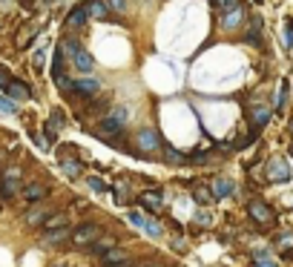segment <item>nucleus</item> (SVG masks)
<instances>
[{
  "label": "nucleus",
  "mask_w": 293,
  "mask_h": 267,
  "mask_svg": "<svg viewBox=\"0 0 293 267\" xmlns=\"http://www.w3.org/2000/svg\"><path fill=\"white\" fill-rule=\"evenodd\" d=\"M109 115L115 118V121H121V124H124V121H127V109H124V106H118V109H112Z\"/></svg>",
  "instance_id": "f704fd0d"
},
{
  "label": "nucleus",
  "mask_w": 293,
  "mask_h": 267,
  "mask_svg": "<svg viewBox=\"0 0 293 267\" xmlns=\"http://www.w3.org/2000/svg\"><path fill=\"white\" fill-rule=\"evenodd\" d=\"M20 196H23V201H29V204H40V201L49 196V187L46 184H26Z\"/></svg>",
  "instance_id": "423d86ee"
},
{
  "label": "nucleus",
  "mask_w": 293,
  "mask_h": 267,
  "mask_svg": "<svg viewBox=\"0 0 293 267\" xmlns=\"http://www.w3.org/2000/svg\"><path fill=\"white\" fill-rule=\"evenodd\" d=\"M20 193H23V187L17 184V181H12V178H3V175H0V196L14 198V196H20Z\"/></svg>",
  "instance_id": "f8f14e48"
},
{
  "label": "nucleus",
  "mask_w": 293,
  "mask_h": 267,
  "mask_svg": "<svg viewBox=\"0 0 293 267\" xmlns=\"http://www.w3.org/2000/svg\"><path fill=\"white\" fill-rule=\"evenodd\" d=\"M86 14H89V17H98V20H104L106 17V3H101V0H89V3H86Z\"/></svg>",
  "instance_id": "6ab92c4d"
},
{
  "label": "nucleus",
  "mask_w": 293,
  "mask_h": 267,
  "mask_svg": "<svg viewBox=\"0 0 293 267\" xmlns=\"http://www.w3.org/2000/svg\"><path fill=\"white\" fill-rule=\"evenodd\" d=\"M279 244L285 247V250H291V247H293V233H282V236H279Z\"/></svg>",
  "instance_id": "7c9ffc66"
},
{
  "label": "nucleus",
  "mask_w": 293,
  "mask_h": 267,
  "mask_svg": "<svg viewBox=\"0 0 293 267\" xmlns=\"http://www.w3.org/2000/svg\"><path fill=\"white\" fill-rule=\"evenodd\" d=\"M268 175L270 181H291V167H288L285 158H273L268 164Z\"/></svg>",
  "instance_id": "39448f33"
},
{
  "label": "nucleus",
  "mask_w": 293,
  "mask_h": 267,
  "mask_svg": "<svg viewBox=\"0 0 293 267\" xmlns=\"http://www.w3.org/2000/svg\"><path fill=\"white\" fill-rule=\"evenodd\" d=\"M101 129H104V132H115V135H124V124H121V121H115L112 115H106L104 121H101Z\"/></svg>",
  "instance_id": "aec40b11"
},
{
  "label": "nucleus",
  "mask_w": 293,
  "mask_h": 267,
  "mask_svg": "<svg viewBox=\"0 0 293 267\" xmlns=\"http://www.w3.org/2000/svg\"><path fill=\"white\" fill-rule=\"evenodd\" d=\"M291 135H293V118H291Z\"/></svg>",
  "instance_id": "a19ab883"
},
{
  "label": "nucleus",
  "mask_w": 293,
  "mask_h": 267,
  "mask_svg": "<svg viewBox=\"0 0 293 267\" xmlns=\"http://www.w3.org/2000/svg\"><path fill=\"white\" fill-rule=\"evenodd\" d=\"M69 239H72V227H58V230H46L40 242L55 247V244H63V242H69Z\"/></svg>",
  "instance_id": "0eeeda50"
},
{
  "label": "nucleus",
  "mask_w": 293,
  "mask_h": 267,
  "mask_svg": "<svg viewBox=\"0 0 293 267\" xmlns=\"http://www.w3.org/2000/svg\"><path fill=\"white\" fill-rule=\"evenodd\" d=\"M112 247H115V239H98V242H92V253L104 256L106 250H112Z\"/></svg>",
  "instance_id": "4be33fe9"
},
{
  "label": "nucleus",
  "mask_w": 293,
  "mask_h": 267,
  "mask_svg": "<svg viewBox=\"0 0 293 267\" xmlns=\"http://www.w3.org/2000/svg\"><path fill=\"white\" fill-rule=\"evenodd\" d=\"M144 267H164V265H158V262H153V265H144Z\"/></svg>",
  "instance_id": "ea45409f"
},
{
  "label": "nucleus",
  "mask_w": 293,
  "mask_h": 267,
  "mask_svg": "<svg viewBox=\"0 0 293 267\" xmlns=\"http://www.w3.org/2000/svg\"><path fill=\"white\" fill-rule=\"evenodd\" d=\"M43 3H55V0H43Z\"/></svg>",
  "instance_id": "79ce46f5"
},
{
  "label": "nucleus",
  "mask_w": 293,
  "mask_h": 267,
  "mask_svg": "<svg viewBox=\"0 0 293 267\" xmlns=\"http://www.w3.org/2000/svg\"><path fill=\"white\" fill-rule=\"evenodd\" d=\"M144 230L150 233V236H161V224H158V221H147V227H144Z\"/></svg>",
  "instance_id": "473e14b6"
},
{
  "label": "nucleus",
  "mask_w": 293,
  "mask_h": 267,
  "mask_svg": "<svg viewBox=\"0 0 293 267\" xmlns=\"http://www.w3.org/2000/svg\"><path fill=\"white\" fill-rule=\"evenodd\" d=\"M268 121H270V109L265 104H253L250 106V124H253V129L265 127Z\"/></svg>",
  "instance_id": "9d476101"
},
{
  "label": "nucleus",
  "mask_w": 293,
  "mask_h": 267,
  "mask_svg": "<svg viewBox=\"0 0 293 267\" xmlns=\"http://www.w3.org/2000/svg\"><path fill=\"white\" fill-rule=\"evenodd\" d=\"M247 213H250V219L259 221V224H273V221H276V213H273L265 201H259V198H253V201L247 204Z\"/></svg>",
  "instance_id": "7ed1b4c3"
},
{
  "label": "nucleus",
  "mask_w": 293,
  "mask_h": 267,
  "mask_svg": "<svg viewBox=\"0 0 293 267\" xmlns=\"http://www.w3.org/2000/svg\"><path fill=\"white\" fill-rule=\"evenodd\" d=\"M86 17H89V14H86V6H75V9L69 12V17H66V26L78 29V26L86 23Z\"/></svg>",
  "instance_id": "ddd939ff"
},
{
  "label": "nucleus",
  "mask_w": 293,
  "mask_h": 267,
  "mask_svg": "<svg viewBox=\"0 0 293 267\" xmlns=\"http://www.w3.org/2000/svg\"><path fill=\"white\" fill-rule=\"evenodd\" d=\"M46 230H58V227H69V216L66 213H55V216H49L46 221Z\"/></svg>",
  "instance_id": "a211bd4d"
},
{
  "label": "nucleus",
  "mask_w": 293,
  "mask_h": 267,
  "mask_svg": "<svg viewBox=\"0 0 293 267\" xmlns=\"http://www.w3.org/2000/svg\"><path fill=\"white\" fill-rule=\"evenodd\" d=\"M210 158V152H196V155H190V164H204Z\"/></svg>",
  "instance_id": "c9c22d12"
},
{
  "label": "nucleus",
  "mask_w": 293,
  "mask_h": 267,
  "mask_svg": "<svg viewBox=\"0 0 293 267\" xmlns=\"http://www.w3.org/2000/svg\"><path fill=\"white\" fill-rule=\"evenodd\" d=\"M0 158H3V152H0Z\"/></svg>",
  "instance_id": "37998d69"
},
{
  "label": "nucleus",
  "mask_w": 293,
  "mask_h": 267,
  "mask_svg": "<svg viewBox=\"0 0 293 267\" xmlns=\"http://www.w3.org/2000/svg\"><path fill=\"white\" fill-rule=\"evenodd\" d=\"M242 17H245V9L239 6V9H233V12H227V14H224V26H236L239 20H242Z\"/></svg>",
  "instance_id": "393cba45"
},
{
  "label": "nucleus",
  "mask_w": 293,
  "mask_h": 267,
  "mask_svg": "<svg viewBox=\"0 0 293 267\" xmlns=\"http://www.w3.org/2000/svg\"><path fill=\"white\" fill-rule=\"evenodd\" d=\"M60 49L63 52H69V58H72V63L78 66L81 72H92V66H95V60H92V55L86 52V49L78 43V40H72V37H66L63 43H60Z\"/></svg>",
  "instance_id": "f257e3e1"
},
{
  "label": "nucleus",
  "mask_w": 293,
  "mask_h": 267,
  "mask_svg": "<svg viewBox=\"0 0 293 267\" xmlns=\"http://www.w3.org/2000/svg\"><path fill=\"white\" fill-rule=\"evenodd\" d=\"M98 236H101V227H98L95 221H83V224H78V227L72 230V244L83 247V244L98 242Z\"/></svg>",
  "instance_id": "f03ea898"
},
{
  "label": "nucleus",
  "mask_w": 293,
  "mask_h": 267,
  "mask_svg": "<svg viewBox=\"0 0 293 267\" xmlns=\"http://www.w3.org/2000/svg\"><path fill=\"white\" fill-rule=\"evenodd\" d=\"M138 201L147 210H153V213H158V210H161V193H158V190H147V193H141Z\"/></svg>",
  "instance_id": "9b49d317"
},
{
  "label": "nucleus",
  "mask_w": 293,
  "mask_h": 267,
  "mask_svg": "<svg viewBox=\"0 0 293 267\" xmlns=\"http://www.w3.org/2000/svg\"><path fill=\"white\" fill-rule=\"evenodd\" d=\"M81 161H75V158H69V161H63V173L69 175V178H75V175H81Z\"/></svg>",
  "instance_id": "b1692460"
},
{
  "label": "nucleus",
  "mask_w": 293,
  "mask_h": 267,
  "mask_svg": "<svg viewBox=\"0 0 293 267\" xmlns=\"http://www.w3.org/2000/svg\"><path fill=\"white\" fill-rule=\"evenodd\" d=\"M72 92H78L81 98H92V95H98V89H101V81L98 78H81V81H69Z\"/></svg>",
  "instance_id": "20e7f679"
},
{
  "label": "nucleus",
  "mask_w": 293,
  "mask_h": 267,
  "mask_svg": "<svg viewBox=\"0 0 293 267\" xmlns=\"http://www.w3.org/2000/svg\"><path fill=\"white\" fill-rule=\"evenodd\" d=\"M285 46H293V23H285Z\"/></svg>",
  "instance_id": "2f4dec72"
},
{
  "label": "nucleus",
  "mask_w": 293,
  "mask_h": 267,
  "mask_svg": "<svg viewBox=\"0 0 293 267\" xmlns=\"http://www.w3.org/2000/svg\"><path fill=\"white\" fill-rule=\"evenodd\" d=\"M196 221H199V224H210V213L199 210V213H196Z\"/></svg>",
  "instance_id": "e433bc0d"
},
{
  "label": "nucleus",
  "mask_w": 293,
  "mask_h": 267,
  "mask_svg": "<svg viewBox=\"0 0 293 267\" xmlns=\"http://www.w3.org/2000/svg\"><path fill=\"white\" fill-rule=\"evenodd\" d=\"M20 167H9V170H6V173H3V178H12V181H17V178H20Z\"/></svg>",
  "instance_id": "72a5a7b5"
},
{
  "label": "nucleus",
  "mask_w": 293,
  "mask_h": 267,
  "mask_svg": "<svg viewBox=\"0 0 293 267\" xmlns=\"http://www.w3.org/2000/svg\"><path fill=\"white\" fill-rule=\"evenodd\" d=\"M138 147H144V150H158L161 147V135L155 129H138Z\"/></svg>",
  "instance_id": "6e6552de"
},
{
  "label": "nucleus",
  "mask_w": 293,
  "mask_h": 267,
  "mask_svg": "<svg viewBox=\"0 0 293 267\" xmlns=\"http://www.w3.org/2000/svg\"><path fill=\"white\" fill-rule=\"evenodd\" d=\"M6 92L12 95V98H29V86H26V83H20V81H9Z\"/></svg>",
  "instance_id": "412c9836"
},
{
  "label": "nucleus",
  "mask_w": 293,
  "mask_h": 267,
  "mask_svg": "<svg viewBox=\"0 0 293 267\" xmlns=\"http://www.w3.org/2000/svg\"><path fill=\"white\" fill-rule=\"evenodd\" d=\"M9 81H12V75H9V69H6V66H0V92H6V86H9Z\"/></svg>",
  "instance_id": "c85d7f7f"
},
{
  "label": "nucleus",
  "mask_w": 293,
  "mask_h": 267,
  "mask_svg": "<svg viewBox=\"0 0 293 267\" xmlns=\"http://www.w3.org/2000/svg\"><path fill=\"white\" fill-rule=\"evenodd\" d=\"M193 198H196V204H201V207L216 201V196H213L210 187H196V190H193Z\"/></svg>",
  "instance_id": "f3484780"
},
{
  "label": "nucleus",
  "mask_w": 293,
  "mask_h": 267,
  "mask_svg": "<svg viewBox=\"0 0 293 267\" xmlns=\"http://www.w3.org/2000/svg\"><path fill=\"white\" fill-rule=\"evenodd\" d=\"M288 95H291V86H288V81H282V86H279V98H276V109H282V106L288 104Z\"/></svg>",
  "instance_id": "a878e982"
},
{
  "label": "nucleus",
  "mask_w": 293,
  "mask_h": 267,
  "mask_svg": "<svg viewBox=\"0 0 293 267\" xmlns=\"http://www.w3.org/2000/svg\"><path fill=\"white\" fill-rule=\"evenodd\" d=\"M124 259H129V256H127V253H124V250H121V247H118V244H115V247H112V250H106V253H104V256H101V262H104V265H106V267H112V265H118V262H124Z\"/></svg>",
  "instance_id": "4468645a"
},
{
  "label": "nucleus",
  "mask_w": 293,
  "mask_h": 267,
  "mask_svg": "<svg viewBox=\"0 0 293 267\" xmlns=\"http://www.w3.org/2000/svg\"><path fill=\"white\" fill-rule=\"evenodd\" d=\"M147 216H144V213H138V210H132V213H129V224H135V227H147Z\"/></svg>",
  "instance_id": "cd10ccee"
},
{
  "label": "nucleus",
  "mask_w": 293,
  "mask_h": 267,
  "mask_svg": "<svg viewBox=\"0 0 293 267\" xmlns=\"http://www.w3.org/2000/svg\"><path fill=\"white\" fill-rule=\"evenodd\" d=\"M164 158L170 164H190V155H187V152H178V150H167Z\"/></svg>",
  "instance_id": "5701e85b"
},
{
  "label": "nucleus",
  "mask_w": 293,
  "mask_h": 267,
  "mask_svg": "<svg viewBox=\"0 0 293 267\" xmlns=\"http://www.w3.org/2000/svg\"><path fill=\"white\" fill-rule=\"evenodd\" d=\"M109 6H115L118 12H121V9H124V0H109Z\"/></svg>",
  "instance_id": "4c0bfd02"
},
{
  "label": "nucleus",
  "mask_w": 293,
  "mask_h": 267,
  "mask_svg": "<svg viewBox=\"0 0 293 267\" xmlns=\"http://www.w3.org/2000/svg\"><path fill=\"white\" fill-rule=\"evenodd\" d=\"M89 187H92L95 193H106V184L101 178H95V175H89Z\"/></svg>",
  "instance_id": "c756f323"
},
{
  "label": "nucleus",
  "mask_w": 293,
  "mask_h": 267,
  "mask_svg": "<svg viewBox=\"0 0 293 267\" xmlns=\"http://www.w3.org/2000/svg\"><path fill=\"white\" fill-rule=\"evenodd\" d=\"M0 112H6V115H17V106H14L12 98H0Z\"/></svg>",
  "instance_id": "bb28decb"
},
{
  "label": "nucleus",
  "mask_w": 293,
  "mask_h": 267,
  "mask_svg": "<svg viewBox=\"0 0 293 267\" xmlns=\"http://www.w3.org/2000/svg\"><path fill=\"white\" fill-rule=\"evenodd\" d=\"M210 190H213V196L216 198H227V196H233V181L230 178H224V175H219V178H213V184H210Z\"/></svg>",
  "instance_id": "1a4fd4ad"
},
{
  "label": "nucleus",
  "mask_w": 293,
  "mask_h": 267,
  "mask_svg": "<svg viewBox=\"0 0 293 267\" xmlns=\"http://www.w3.org/2000/svg\"><path fill=\"white\" fill-rule=\"evenodd\" d=\"M247 43H253V46H262V20L253 17V23L247 29Z\"/></svg>",
  "instance_id": "dca6fc26"
},
{
  "label": "nucleus",
  "mask_w": 293,
  "mask_h": 267,
  "mask_svg": "<svg viewBox=\"0 0 293 267\" xmlns=\"http://www.w3.org/2000/svg\"><path fill=\"white\" fill-rule=\"evenodd\" d=\"M49 216H52V213H49L46 207H35V210H29V213L23 216V221L26 224H40V221H46Z\"/></svg>",
  "instance_id": "2eb2a0df"
},
{
  "label": "nucleus",
  "mask_w": 293,
  "mask_h": 267,
  "mask_svg": "<svg viewBox=\"0 0 293 267\" xmlns=\"http://www.w3.org/2000/svg\"><path fill=\"white\" fill-rule=\"evenodd\" d=\"M112 267H132V259H124V262H118V265H112Z\"/></svg>",
  "instance_id": "58836bf2"
}]
</instances>
